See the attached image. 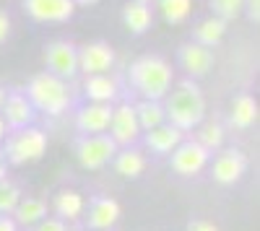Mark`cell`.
Listing matches in <instances>:
<instances>
[{
	"label": "cell",
	"instance_id": "obj_4",
	"mask_svg": "<svg viewBox=\"0 0 260 231\" xmlns=\"http://www.w3.org/2000/svg\"><path fill=\"white\" fill-rule=\"evenodd\" d=\"M47 151V135L37 130V128H18L8 140H6V148L3 156L8 164L18 166V164H29V161H39Z\"/></svg>",
	"mask_w": 260,
	"mask_h": 231
},
{
	"label": "cell",
	"instance_id": "obj_9",
	"mask_svg": "<svg viewBox=\"0 0 260 231\" xmlns=\"http://www.w3.org/2000/svg\"><path fill=\"white\" fill-rule=\"evenodd\" d=\"M112 65H115V52L104 42H89V45L78 47V70H83L86 75L110 73Z\"/></svg>",
	"mask_w": 260,
	"mask_h": 231
},
{
	"label": "cell",
	"instance_id": "obj_33",
	"mask_svg": "<svg viewBox=\"0 0 260 231\" xmlns=\"http://www.w3.org/2000/svg\"><path fill=\"white\" fill-rule=\"evenodd\" d=\"M16 226H18V223H16L13 218H8V216H0V231H18Z\"/></svg>",
	"mask_w": 260,
	"mask_h": 231
},
{
	"label": "cell",
	"instance_id": "obj_2",
	"mask_svg": "<svg viewBox=\"0 0 260 231\" xmlns=\"http://www.w3.org/2000/svg\"><path fill=\"white\" fill-rule=\"evenodd\" d=\"M164 112H167V122H172L175 128L192 130L206 120V99L192 81H185L172 94H167Z\"/></svg>",
	"mask_w": 260,
	"mask_h": 231
},
{
	"label": "cell",
	"instance_id": "obj_26",
	"mask_svg": "<svg viewBox=\"0 0 260 231\" xmlns=\"http://www.w3.org/2000/svg\"><path fill=\"white\" fill-rule=\"evenodd\" d=\"M18 200H21L18 187L13 182H8V179H0V216L13 213V208L18 205Z\"/></svg>",
	"mask_w": 260,
	"mask_h": 231
},
{
	"label": "cell",
	"instance_id": "obj_1",
	"mask_svg": "<svg viewBox=\"0 0 260 231\" xmlns=\"http://www.w3.org/2000/svg\"><path fill=\"white\" fill-rule=\"evenodd\" d=\"M130 83L143 99L161 101L172 89V65L159 55H141L130 62Z\"/></svg>",
	"mask_w": 260,
	"mask_h": 231
},
{
	"label": "cell",
	"instance_id": "obj_31",
	"mask_svg": "<svg viewBox=\"0 0 260 231\" xmlns=\"http://www.w3.org/2000/svg\"><path fill=\"white\" fill-rule=\"evenodd\" d=\"M8 34H11V16L6 11H0V45L8 39Z\"/></svg>",
	"mask_w": 260,
	"mask_h": 231
},
{
	"label": "cell",
	"instance_id": "obj_38",
	"mask_svg": "<svg viewBox=\"0 0 260 231\" xmlns=\"http://www.w3.org/2000/svg\"><path fill=\"white\" fill-rule=\"evenodd\" d=\"M136 3H151V0H136Z\"/></svg>",
	"mask_w": 260,
	"mask_h": 231
},
{
	"label": "cell",
	"instance_id": "obj_14",
	"mask_svg": "<svg viewBox=\"0 0 260 231\" xmlns=\"http://www.w3.org/2000/svg\"><path fill=\"white\" fill-rule=\"evenodd\" d=\"M182 133L185 130L175 128L172 122H161V125H156V128L146 130V145H148V151H154L159 156L172 153L182 143Z\"/></svg>",
	"mask_w": 260,
	"mask_h": 231
},
{
	"label": "cell",
	"instance_id": "obj_36",
	"mask_svg": "<svg viewBox=\"0 0 260 231\" xmlns=\"http://www.w3.org/2000/svg\"><path fill=\"white\" fill-rule=\"evenodd\" d=\"M73 3H76V6H86V8H89V6H96L99 0H73Z\"/></svg>",
	"mask_w": 260,
	"mask_h": 231
},
{
	"label": "cell",
	"instance_id": "obj_6",
	"mask_svg": "<svg viewBox=\"0 0 260 231\" xmlns=\"http://www.w3.org/2000/svg\"><path fill=\"white\" fill-rule=\"evenodd\" d=\"M45 65L47 73L57 78H73L78 73V47H73L65 39H55L45 47Z\"/></svg>",
	"mask_w": 260,
	"mask_h": 231
},
{
	"label": "cell",
	"instance_id": "obj_8",
	"mask_svg": "<svg viewBox=\"0 0 260 231\" xmlns=\"http://www.w3.org/2000/svg\"><path fill=\"white\" fill-rule=\"evenodd\" d=\"M24 11L37 24H62L76 11L73 0H24Z\"/></svg>",
	"mask_w": 260,
	"mask_h": 231
},
{
	"label": "cell",
	"instance_id": "obj_28",
	"mask_svg": "<svg viewBox=\"0 0 260 231\" xmlns=\"http://www.w3.org/2000/svg\"><path fill=\"white\" fill-rule=\"evenodd\" d=\"M211 11L213 16H219L224 21H232L242 13V6H245V0H211Z\"/></svg>",
	"mask_w": 260,
	"mask_h": 231
},
{
	"label": "cell",
	"instance_id": "obj_17",
	"mask_svg": "<svg viewBox=\"0 0 260 231\" xmlns=\"http://www.w3.org/2000/svg\"><path fill=\"white\" fill-rule=\"evenodd\" d=\"M257 120V101L250 94H240L232 99V109H229V125L237 130H247L250 125Z\"/></svg>",
	"mask_w": 260,
	"mask_h": 231
},
{
	"label": "cell",
	"instance_id": "obj_21",
	"mask_svg": "<svg viewBox=\"0 0 260 231\" xmlns=\"http://www.w3.org/2000/svg\"><path fill=\"white\" fill-rule=\"evenodd\" d=\"M224 34H226V21L219 16H211L195 26V42L203 47H216L224 39Z\"/></svg>",
	"mask_w": 260,
	"mask_h": 231
},
{
	"label": "cell",
	"instance_id": "obj_18",
	"mask_svg": "<svg viewBox=\"0 0 260 231\" xmlns=\"http://www.w3.org/2000/svg\"><path fill=\"white\" fill-rule=\"evenodd\" d=\"M151 21H154V16H151V8L148 3H136V0H127L125 8H122V24L130 34H143L148 31Z\"/></svg>",
	"mask_w": 260,
	"mask_h": 231
},
{
	"label": "cell",
	"instance_id": "obj_20",
	"mask_svg": "<svg viewBox=\"0 0 260 231\" xmlns=\"http://www.w3.org/2000/svg\"><path fill=\"white\" fill-rule=\"evenodd\" d=\"M112 164H115V172H117L120 177H127V179L143 174V169H146V159H143V153L136 151V148H122V151H117V153L112 156Z\"/></svg>",
	"mask_w": 260,
	"mask_h": 231
},
{
	"label": "cell",
	"instance_id": "obj_7",
	"mask_svg": "<svg viewBox=\"0 0 260 231\" xmlns=\"http://www.w3.org/2000/svg\"><path fill=\"white\" fill-rule=\"evenodd\" d=\"M211 161V151L203 148L198 140H182L175 151H172V169L182 177H195L201 174Z\"/></svg>",
	"mask_w": 260,
	"mask_h": 231
},
{
	"label": "cell",
	"instance_id": "obj_30",
	"mask_svg": "<svg viewBox=\"0 0 260 231\" xmlns=\"http://www.w3.org/2000/svg\"><path fill=\"white\" fill-rule=\"evenodd\" d=\"M242 13H247V18L252 21V24H257L260 21V0H245Z\"/></svg>",
	"mask_w": 260,
	"mask_h": 231
},
{
	"label": "cell",
	"instance_id": "obj_12",
	"mask_svg": "<svg viewBox=\"0 0 260 231\" xmlns=\"http://www.w3.org/2000/svg\"><path fill=\"white\" fill-rule=\"evenodd\" d=\"M245 169H247V159H245L242 151H237V148H226V151H221L219 156L213 159V179L219 184L240 182Z\"/></svg>",
	"mask_w": 260,
	"mask_h": 231
},
{
	"label": "cell",
	"instance_id": "obj_5",
	"mask_svg": "<svg viewBox=\"0 0 260 231\" xmlns=\"http://www.w3.org/2000/svg\"><path fill=\"white\" fill-rule=\"evenodd\" d=\"M115 153H117V143L110 135H104V133L86 135L76 145L78 164L83 166V169H89V172H96V169H102L104 164H110Z\"/></svg>",
	"mask_w": 260,
	"mask_h": 231
},
{
	"label": "cell",
	"instance_id": "obj_37",
	"mask_svg": "<svg viewBox=\"0 0 260 231\" xmlns=\"http://www.w3.org/2000/svg\"><path fill=\"white\" fill-rule=\"evenodd\" d=\"M3 101H6V91L0 89V107H3Z\"/></svg>",
	"mask_w": 260,
	"mask_h": 231
},
{
	"label": "cell",
	"instance_id": "obj_15",
	"mask_svg": "<svg viewBox=\"0 0 260 231\" xmlns=\"http://www.w3.org/2000/svg\"><path fill=\"white\" fill-rule=\"evenodd\" d=\"M3 120L8 128L18 130V128H26V125H31L34 120V107H31V101L26 96H21V94H11L6 96L3 101Z\"/></svg>",
	"mask_w": 260,
	"mask_h": 231
},
{
	"label": "cell",
	"instance_id": "obj_11",
	"mask_svg": "<svg viewBox=\"0 0 260 231\" xmlns=\"http://www.w3.org/2000/svg\"><path fill=\"white\" fill-rule=\"evenodd\" d=\"M180 65L190 78H203L213 68V52L211 47H203L198 42H187L180 47Z\"/></svg>",
	"mask_w": 260,
	"mask_h": 231
},
{
	"label": "cell",
	"instance_id": "obj_22",
	"mask_svg": "<svg viewBox=\"0 0 260 231\" xmlns=\"http://www.w3.org/2000/svg\"><path fill=\"white\" fill-rule=\"evenodd\" d=\"M136 109V117H138V125L141 130H151L156 125L167 122V112H164V104L161 101H154V99H143Z\"/></svg>",
	"mask_w": 260,
	"mask_h": 231
},
{
	"label": "cell",
	"instance_id": "obj_13",
	"mask_svg": "<svg viewBox=\"0 0 260 231\" xmlns=\"http://www.w3.org/2000/svg\"><path fill=\"white\" fill-rule=\"evenodd\" d=\"M110 120H112V107L110 104H86V107L78 109L76 114V125L78 130L86 133V135H99V133H107L110 128Z\"/></svg>",
	"mask_w": 260,
	"mask_h": 231
},
{
	"label": "cell",
	"instance_id": "obj_16",
	"mask_svg": "<svg viewBox=\"0 0 260 231\" xmlns=\"http://www.w3.org/2000/svg\"><path fill=\"white\" fill-rule=\"evenodd\" d=\"M117 218H120V203L112 198H96L89 205V218H86V223L94 231H104V228L115 226Z\"/></svg>",
	"mask_w": 260,
	"mask_h": 231
},
{
	"label": "cell",
	"instance_id": "obj_32",
	"mask_svg": "<svg viewBox=\"0 0 260 231\" xmlns=\"http://www.w3.org/2000/svg\"><path fill=\"white\" fill-rule=\"evenodd\" d=\"M187 231H219V228H216V223H211V221L198 218V221H190Z\"/></svg>",
	"mask_w": 260,
	"mask_h": 231
},
{
	"label": "cell",
	"instance_id": "obj_24",
	"mask_svg": "<svg viewBox=\"0 0 260 231\" xmlns=\"http://www.w3.org/2000/svg\"><path fill=\"white\" fill-rule=\"evenodd\" d=\"M55 211H57L60 218H68V221L78 218V216L83 213V198H81V192H76V190H62V192H57V198H55Z\"/></svg>",
	"mask_w": 260,
	"mask_h": 231
},
{
	"label": "cell",
	"instance_id": "obj_34",
	"mask_svg": "<svg viewBox=\"0 0 260 231\" xmlns=\"http://www.w3.org/2000/svg\"><path fill=\"white\" fill-rule=\"evenodd\" d=\"M0 179H6V156H3V148H0Z\"/></svg>",
	"mask_w": 260,
	"mask_h": 231
},
{
	"label": "cell",
	"instance_id": "obj_27",
	"mask_svg": "<svg viewBox=\"0 0 260 231\" xmlns=\"http://www.w3.org/2000/svg\"><path fill=\"white\" fill-rule=\"evenodd\" d=\"M201 125H203V122H201ZM198 143L203 145V148H208V151L221 148V145H224V130H221V125H216V122L203 125L201 135H198Z\"/></svg>",
	"mask_w": 260,
	"mask_h": 231
},
{
	"label": "cell",
	"instance_id": "obj_23",
	"mask_svg": "<svg viewBox=\"0 0 260 231\" xmlns=\"http://www.w3.org/2000/svg\"><path fill=\"white\" fill-rule=\"evenodd\" d=\"M13 221L21 223V226H34L39 223L42 218L47 216V205L37 200V198H29V200H18V205L13 208Z\"/></svg>",
	"mask_w": 260,
	"mask_h": 231
},
{
	"label": "cell",
	"instance_id": "obj_19",
	"mask_svg": "<svg viewBox=\"0 0 260 231\" xmlns=\"http://www.w3.org/2000/svg\"><path fill=\"white\" fill-rule=\"evenodd\" d=\"M86 96L91 101H99V104H110L115 96H117V83L115 78H110L107 73H96V75H86V86H83Z\"/></svg>",
	"mask_w": 260,
	"mask_h": 231
},
{
	"label": "cell",
	"instance_id": "obj_29",
	"mask_svg": "<svg viewBox=\"0 0 260 231\" xmlns=\"http://www.w3.org/2000/svg\"><path fill=\"white\" fill-rule=\"evenodd\" d=\"M31 231H68V228H65L62 218H47V216H45L39 223H34Z\"/></svg>",
	"mask_w": 260,
	"mask_h": 231
},
{
	"label": "cell",
	"instance_id": "obj_35",
	"mask_svg": "<svg viewBox=\"0 0 260 231\" xmlns=\"http://www.w3.org/2000/svg\"><path fill=\"white\" fill-rule=\"evenodd\" d=\"M6 130H8V125H6V120H3V114H0V140L6 138Z\"/></svg>",
	"mask_w": 260,
	"mask_h": 231
},
{
	"label": "cell",
	"instance_id": "obj_25",
	"mask_svg": "<svg viewBox=\"0 0 260 231\" xmlns=\"http://www.w3.org/2000/svg\"><path fill=\"white\" fill-rule=\"evenodd\" d=\"M192 11V0H159V13L167 24H182Z\"/></svg>",
	"mask_w": 260,
	"mask_h": 231
},
{
	"label": "cell",
	"instance_id": "obj_3",
	"mask_svg": "<svg viewBox=\"0 0 260 231\" xmlns=\"http://www.w3.org/2000/svg\"><path fill=\"white\" fill-rule=\"evenodd\" d=\"M26 99L31 101V107L42 109L45 114H62L71 104L68 83L45 70L29 81V96Z\"/></svg>",
	"mask_w": 260,
	"mask_h": 231
},
{
	"label": "cell",
	"instance_id": "obj_10",
	"mask_svg": "<svg viewBox=\"0 0 260 231\" xmlns=\"http://www.w3.org/2000/svg\"><path fill=\"white\" fill-rule=\"evenodd\" d=\"M110 138L117 145H130L138 135H141V125L136 117V109L130 104H122V107L112 109V120H110Z\"/></svg>",
	"mask_w": 260,
	"mask_h": 231
}]
</instances>
